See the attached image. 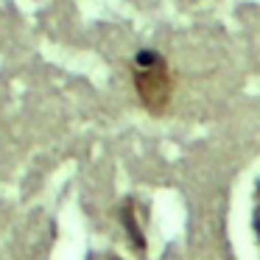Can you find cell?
<instances>
[{
    "label": "cell",
    "instance_id": "6da1fadb",
    "mask_svg": "<svg viewBox=\"0 0 260 260\" xmlns=\"http://www.w3.org/2000/svg\"><path fill=\"white\" fill-rule=\"evenodd\" d=\"M132 81H135L137 98L143 107L151 115H165V109L171 107V98H174V76H171V68L162 53L151 51V48L137 51L135 62H132Z\"/></svg>",
    "mask_w": 260,
    "mask_h": 260
},
{
    "label": "cell",
    "instance_id": "7a4b0ae2",
    "mask_svg": "<svg viewBox=\"0 0 260 260\" xmlns=\"http://www.w3.org/2000/svg\"><path fill=\"white\" fill-rule=\"evenodd\" d=\"M118 215H120V224H123V230H126V235H129L132 246H135L137 252L143 254V252H146V235H143L140 224H137L135 204H132V202H123V207L118 210Z\"/></svg>",
    "mask_w": 260,
    "mask_h": 260
},
{
    "label": "cell",
    "instance_id": "3957f363",
    "mask_svg": "<svg viewBox=\"0 0 260 260\" xmlns=\"http://www.w3.org/2000/svg\"><path fill=\"white\" fill-rule=\"evenodd\" d=\"M109 260H118V257H109Z\"/></svg>",
    "mask_w": 260,
    "mask_h": 260
}]
</instances>
